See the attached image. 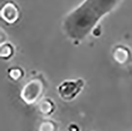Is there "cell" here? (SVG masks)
Masks as SVG:
<instances>
[{"mask_svg": "<svg viewBox=\"0 0 132 131\" xmlns=\"http://www.w3.org/2000/svg\"><path fill=\"white\" fill-rule=\"evenodd\" d=\"M120 0H85L69 14L63 21L67 37L76 41L85 39L97 27L98 21L114 10Z\"/></svg>", "mask_w": 132, "mask_h": 131, "instance_id": "1", "label": "cell"}, {"mask_svg": "<svg viewBox=\"0 0 132 131\" xmlns=\"http://www.w3.org/2000/svg\"><path fill=\"white\" fill-rule=\"evenodd\" d=\"M44 90L43 81L40 78H34L23 87L21 92V98L27 104H32L40 99Z\"/></svg>", "mask_w": 132, "mask_h": 131, "instance_id": "2", "label": "cell"}, {"mask_svg": "<svg viewBox=\"0 0 132 131\" xmlns=\"http://www.w3.org/2000/svg\"><path fill=\"white\" fill-rule=\"evenodd\" d=\"M85 81L81 78L76 80H67L63 81L58 86V93L63 100L71 101L74 100L82 90Z\"/></svg>", "mask_w": 132, "mask_h": 131, "instance_id": "3", "label": "cell"}, {"mask_svg": "<svg viewBox=\"0 0 132 131\" xmlns=\"http://www.w3.org/2000/svg\"><path fill=\"white\" fill-rule=\"evenodd\" d=\"M0 17L10 25L16 23L20 18V10L18 5L13 1L6 2L0 10Z\"/></svg>", "mask_w": 132, "mask_h": 131, "instance_id": "4", "label": "cell"}, {"mask_svg": "<svg viewBox=\"0 0 132 131\" xmlns=\"http://www.w3.org/2000/svg\"><path fill=\"white\" fill-rule=\"evenodd\" d=\"M130 52L124 46H117L113 51V58L114 60L120 65L126 64L130 59Z\"/></svg>", "mask_w": 132, "mask_h": 131, "instance_id": "5", "label": "cell"}, {"mask_svg": "<svg viewBox=\"0 0 132 131\" xmlns=\"http://www.w3.org/2000/svg\"><path fill=\"white\" fill-rule=\"evenodd\" d=\"M37 109L40 114L48 116L55 111V105L50 98H44L39 102Z\"/></svg>", "mask_w": 132, "mask_h": 131, "instance_id": "6", "label": "cell"}, {"mask_svg": "<svg viewBox=\"0 0 132 131\" xmlns=\"http://www.w3.org/2000/svg\"><path fill=\"white\" fill-rule=\"evenodd\" d=\"M14 47L10 43H4L0 47V57L3 59H9L14 54Z\"/></svg>", "mask_w": 132, "mask_h": 131, "instance_id": "7", "label": "cell"}, {"mask_svg": "<svg viewBox=\"0 0 132 131\" xmlns=\"http://www.w3.org/2000/svg\"><path fill=\"white\" fill-rule=\"evenodd\" d=\"M57 125L52 120H44L43 121L40 126L38 131H56Z\"/></svg>", "mask_w": 132, "mask_h": 131, "instance_id": "8", "label": "cell"}, {"mask_svg": "<svg viewBox=\"0 0 132 131\" xmlns=\"http://www.w3.org/2000/svg\"><path fill=\"white\" fill-rule=\"evenodd\" d=\"M8 75L11 80L18 81L23 77L24 72L23 69H21L19 67H12L8 70Z\"/></svg>", "mask_w": 132, "mask_h": 131, "instance_id": "9", "label": "cell"}, {"mask_svg": "<svg viewBox=\"0 0 132 131\" xmlns=\"http://www.w3.org/2000/svg\"><path fill=\"white\" fill-rule=\"evenodd\" d=\"M68 131H80V128L78 125L72 123L68 126Z\"/></svg>", "mask_w": 132, "mask_h": 131, "instance_id": "10", "label": "cell"}]
</instances>
